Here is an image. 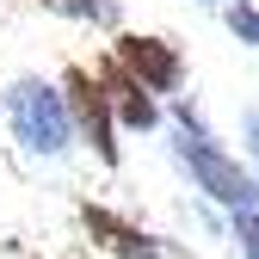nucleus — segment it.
<instances>
[{
  "instance_id": "obj_3",
  "label": "nucleus",
  "mask_w": 259,
  "mask_h": 259,
  "mask_svg": "<svg viewBox=\"0 0 259 259\" xmlns=\"http://www.w3.org/2000/svg\"><path fill=\"white\" fill-rule=\"evenodd\" d=\"M62 93H68V111H74V130H80V142L105 160V167H117V111H111V99H105V87H99V74L93 68H62Z\"/></svg>"
},
{
  "instance_id": "obj_6",
  "label": "nucleus",
  "mask_w": 259,
  "mask_h": 259,
  "mask_svg": "<svg viewBox=\"0 0 259 259\" xmlns=\"http://www.w3.org/2000/svg\"><path fill=\"white\" fill-rule=\"evenodd\" d=\"M80 229L99 241L105 253H117V259H160L154 235H142L136 222H123V216H117V210H105V204H80Z\"/></svg>"
},
{
  "instance_id": "obj_10",
  "label": "nucleus",
  "mask_w": 259,
  "mask_h": 259,
  "mask_svg": "<svg viewBox=\"0 0 259 259\" xmlns=\"http://www.w3.org/2000/svg\"><path fill=\"white\" fill-rule=\"evenodd\" d=\"M247 136H253V154H259V117H247Z\"/></svg>"
},
{
  "instance_id": "obj_4",
  "label": "nucleus",
  "mask_w": 259,
  "mask_h": 259,
  "mask_svg": "<svg viewBox=\"0 0 259 259\" xmlns=\"http://www.w3.org/2000/svg\"><path fill=\"white\" fill-rule=\"evenodd\" d=\"M111 56H117L123 68L148 87V93H179V80H185V56H179V44H167V37H142V31H123Z\"/></svg>"
},
{
  "instance_id": "obj_5",
  "label": "nucleus",
  "mask_w": 259,
  "mask_h": 259,
  "mask_svg": "<svg viewBox=\"0 0 259 259\" xmlns=\"http://www.w3.org/2000/svg\"><path fill=\"white\" fill-rule=\"evenodd\" d=\"M93 74H99V87H105V99H111V111H117V123H123V130H154V123H160V111H154V93H148L136 74H130L117 56H105Z\"/></svg>"
},
{
  "instance_id": "obj_7",
  "label": "nucleus",
  "mask_w": 259,
  "mask_h": 259,
  "mask_svg": "<svg viewBox=\"0 0 259 259\" xmlns=\"http://www.w3.org/2000/svg\"><path fill=\"white\" fill-rule=\"evenodd\" d=\"M37 7H50L62 19H93V25H111L117 19V0H37Z\"/></svg>"
},
{
  "instance_id": "obj_1",
  "label": "nucleus",
  "mask_w": 259,
  "mask_h": 259,
  "mask_svg": "<svg viewBox=\"0 0 259 259\" xmlns=\"http://www.w3.org/2000/svg\"><path fill=\"white\" fill-rule=\"evenodd\" d=\"M179 160H185L191 185H198L204 198L229 204L235 216L259 204V179L241 167L235 154H222V148H216V136H210V130H204L198 117H191V105H179Z\"/></svg>"
},
{
  "instance_id": "obj_2",
  "label": "nucleus",
  "mask_w": 259,
  "mask_h": 259,
  "mask_svg": "<svg viewBox=\"0 0 259 259\" xmlns=\"http://www.w3.org/2000/svg\"><path fill=\"white\" fill-rule=\"evenodd\" d=\"M7 123L13 136L31 148V154H68V142L80 136L74 130V111H68V93L62 87H44V80H13L7 87Z\"/></svg>"
},
{
  "instance_id": "obj_9",
  "label": "nucleus",
  "mask_w": 259,
  "mask_h": 259,
  "mask_svg": "<svg viewBox=\"0 0 259 259\" xmlns=\"http://www.w3.org/2000/svg\"><path fill=\"white\" fill-rule=\"evenodd\" d=\"M235 241H241V259H259V210L235 216Z\"/></svg>"
},
{
  "instance_id": "obj_8",
  "label": "nucleus",
  "mask_w": 259,
  "mask_h": 259,
  "mask_svg": "<svg viewBox=\"0 0 259 259\" xmlns=\"http://www.w3.org/2000/svg\"><path fill=\"white\" fill-rule=\"evenodd\" d=\"M222 19H229V31H235L241 44H259V7H247V0H235V7L222 13Z\"/></svg>"
},
{
  "instance_id": "obj_11",
  "label": "nucleus",
  "mask_w": 259,
  "mask_h": 259,
  "mask_svg": "<svg viewBox=\"0 0 259 259\" xmlns=\"http://www.w3.org/2000/svg\"><path fill=\"white\" fill-rule=\"evenodd\" d=\"M204 7H222V0H204Z\"/></svg>"
}]
</instances>
